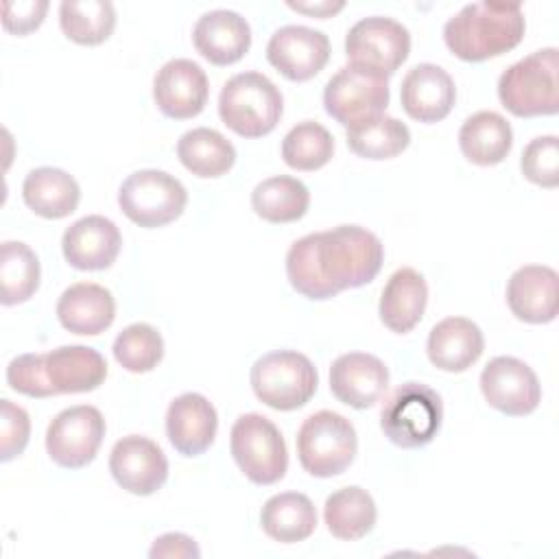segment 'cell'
Returning a JSON list of instances; mask_svg holds the SVG:
<instances>
[{
	"label": "cell",
	"instance_id": "42",
	"mask_svg": "<svg viewBox=\"0 0 559 559\" xmlns=\"http://www.w3.org/2000/svg\"><path fill=\"white\" fill-rule=\"evenodd\" d=\"M151 559H173V557H183V559H199L201 550L194 544L192 537L183 533H166L157 537L148 550Z\"/></svg>",
	"mask_w": 559,
	"mask_h": 559
},
{
	"label": "cell",
	"instance_id": "24",
	"mask_svg": "<svg viewBox=\"0 0 559 559\" xmlns=\"http://www.w3.org/2000/svg\"><path fill=\"white\" fill-rule=\"evenodd\" d=\"M485 338L480 328L465 317H445L432 325L426 343L430 362L450 373L469 369L483 354Z\"/></svg>",
	"mask_w": 559,
	"mask_h": 559
},
{
	"label": "cell",
	"instance_id": "10",
	"mask_svg": "<svg viewBox=\"0 0 559 559\" xmlns=\"http://www.w3.org/2000/svg\"><path fill=\"white\" fill-rule=\"evenodd\" d=\"M389 98L386 76L358 63L343 66L323 90L325 111L343 127L384 114Z\"/></svg>",
	"mask_w": 559,
	"mask_h": 559
},
{
	"label": "cell",
	"instance_id": "5",
	"mask_svg": "<svg viewBox=\"0 0 559 559\" xmlns=\"http://www.w3.org/2000/svg\"><path fill=\"white\" fill-rule=\"evenodd\" d=\"M443 421L441 395L424 382H404L384 400L380 428L384 437L404 450L428 445Z\"/></svg>",
	"mask_w": 559,
	"mask_h": 559
},
{
	"label": "cell",
	"instance_id": "27",
	"mask_svg": "<svg viewBox=\"0 0 559 559\" xmlns=\"http://www.w3.org/2000/svg\"><path fill=\"white\" fill-rule=\"evenodd\" d=\"M24 203L41 218H66L70 216L81 199L76 179L52 166L31 170L22 183Z\"/></svg>",
	"mask_w": 559,
	"mask_h": 559
},
{
	"label": "cell",
	"instance_id": "33",
	"mask_svg": "<svg viewBox=\"0 0 559 559\" xmlns=\"http://www.w3.org/2000/svg\"><path fill=\"white\" fill-rule=\"evenodd\" d=\"M411 144L408 127L386 114L347 127V146L365 159H391Z\"/></svg>",
	"mask_w": 559,
	"mask_h": 559
},
{
	"label": "cell",
	"instance_id": "22",
	"mask_svg": "<svg viewBox=\"0 0 559 559\" xmlns=\"http://www.w3.org/2000/svg\"><path fill=\"white\" fill-rule=\"evenodd\" d=\"M192 41L199 55L210 63L229 66L247 55L251 46V28L240 13L214 9L197 20Z\"/></svg>",
	"mask_w": 559,
	"mask_h": 559
},
{
	"label": "cell",
	"instance_id": "23",
	"mask_svg": "<svg viewBox=\"0 0 559 559\" xmlns=\"http://www.w3.org/2000/svg\"><path fill=\"white\" fill-rule=\"evenodd\" d=\"M557 271L544 264H524L507 282V304L526 323H550L559 301Z\"/></svg>",
	"mask_w": 559,
	"mask_h": 559
},
{
	"label": "cell",
	"instance_id": "4",
	"mask_svg": "<svg viewBox=\"0 0 559 559\" xmlns=\"http://www.w3.org/2000/svg\"><path fill=\"white\" fill-rule=\"evenodd\" d=\"M282 111V92L262 72L234 74L218 96V116L223 124L242 138H262L271 133L277 127Z\"/></svg>",
	"mask_w": 559,
	"mask_h": 559
},
{
	"label": "cell",
	"instance_id": "39",
	"mask_svg": "<svg viewBox=\"0 0 559 559\" xmlns=\"http://www.w3.org/2000/svg\"><path fill=\"white\" fill-rule=\"evenodd\" d=\"M31 437V419L22 406L11 400H0V461L20 456Z\"/></svg>",
	"mask_w": 559,
	"mask_h": 559
},
{
	"label": "cell",
	"instance_id": "32",
	"mask_svg": "<svg viewBox=\"0 0 559 559\" xmlns=\"http://www.w3.org/2000/svg\"><path fill=\"white\" fill-rule=\"evenodd\" d=\"M310 205V192L304 181L275 175L260 181L251 192L253 212L269 223H293L299 221Z\"/></svg>",
	"mask_w": 559,
	"mask_h": 559
},
{
	"label": "cell",
	"instance_id": "20",
	"mask_svg": "<svg viewBox=\"0 0 559 559\" xmlns=\"http://www.w3.org/2000/svg\"><path fill=\"white\" fill-rule=\"evenodd\" d=\"M216 428V408L201 393H181L168 404L166 435L179 454H203L214 443Z\"/></svg>",
	"mask_w": 559,
	"mask_h": 559
},
{
	"label": "cell",
	"instance_id": "37",
	"mask_svg": "<svg viewBox=\"0 0 559 559\" xmlns=\"http://www.w3.org/2000/svg\"><path fill=\"white\" fill-rule=\"evenodd\" d=\"M114 358L131 373L153 371L164 358V338L148 323L127 325L114 341Z\"/></svg>",
	"mask_w": 559,
	"mask_h": 559
},
{
	"label": "cell",
	"instance_id": "16",
	"mask_svg": "<svg viewBox=\"0 0 559 559\" xmlns=\"http://www.w3.org/2000/svg\"><path fill=\"white\" fill-rule=\"evenodd\" d=\"M210 83L192 59L166 61L153 79V98L157 109L173 120H188L205 109Z\"/></svg>",
	"mask_w": 559,
	"mask_h": 559
},
{
	"label": "cell",
	"instance_id": "29",
	"mask_svg": "<svg viewBox=\"0 0 559 559\" xmlns=\"http://www.w3.org/2000/svg\"><path fill=\"white\" fill-rule=\"evenodd\" d=\"M260 524L271 539L280 544H297L314 533L317 511L306 493L284 491L264 502Z\"/></svg>",
	"mask_w": 559,
	"mask_h": 559
},
{
	"label": "cell",
	"instance_id": "14",
	"mask_svg": "<svg viewBox=\"0 0 559 559\" xmlns=\"http://www.w3.org/2000/svg\"><path fill=\"white\" fill-rule=\"evenodd\" d=\"M109 472L124 491L133 496H151L168 478V459L155 441L129 435L114 443Z\"/></svg>",
	"mask_w": 559,
	"mask_h": 559
},
{
	"label": "cell",
	"instance_id": "31",
	"mask_svg": "<svg viewBox=\"0 0 559 559\" xmlns=\"http://www.w3.org/2000/svg\"><path fill=\"white\" fill-rule=\"evenodd\" d=\"M177 157L192 175L210 179L229 173L236 162V148L216 129L197 127L179 138Z\"/></svg>",
	"mask_w": 559,
	"mask_h": 559
},
{
	"label": "cell",
	"instance_id": "26",
	"mask_svg": "<svg viewBox=\"0 0 559 559\" xmlns=\"http://www.w3.org/2000/svg\"><path fill=\"white\" fill-rule=\"evenodd\" d=\"M428 304V284L421 273L411 266L397 269L380 295V321L397 334L411 332L424 317Z\"/></svg>",
	"mask_w": 559,
	"mask_h": 559
},
{
	"label": "cell",
	"instance_id": "7",
	"mask_svg": "<svg viewBox=\"0 0 559 559\" xmlns=\"http://www.w3.org/2000/svg\"><path fill=\"white\" fill-rule=\"evenodd\" d=\"M358 450V437L347 417L319 411L304 419L297 432V456L301 467L317 478L343 474Z\"/></svg>",
	"mask_w": 559,
	"mask_h": 559
},
{
	"label": "cell",
	"instance_id": "40",
	"mask_svg": "<svg viewBox=\"0 0 559 559\" xmlns=\"http://www.w3.org/2000/svg\"><path fill=\"white\" fill-rule=\"evenodd\" d=\"M7 382L13 391L28 397H50L55 395L46 382L41 354H22L15 356L7 367Z\"/></svg>",
	"mask_w": 559,
	"mask_h": 559
},
{
	"label": "cell",
	"instance_id": "21",
	"mask_svg": "<svg viewBox=\"0 0 559 559\" xmlns=\"http://www.w3.org/2000/svg\"><path fill=\"white\" fill-rule=\"evenodd\" d=\"M41 367L48 386L59 393H87L107 378L105 358L87 345H61L41 354Z\"/></svg>",
	"mask_w": 559,
	"mask_h": 559
},
{
	"label": "cell",
	"instance_id": "13",
	"mask_svg": "<svg viewBox=\"0 0 559 559\" xmlns=\"http://www.w3.org/2000/svg\"><path fill=\"white\" fill-rule=\"evenodd\" d=\"M480 391L487 404L504 415H531L542 400L535 371L515 356L491 358L480 373Z\"/></svg>",
	"mask_w": 559,
	"mask_h": 559
},
{
	"label": "cell",
	"instance_id": "17",
	"mask_svg": "<svg viewBox=\"0 0 559 559\" xmlns=\"http://www.w3.org/2000/svg\"><path fill=\"white\" fill-rule=\"evenodd\" d=\"M389 386L386 365L365 352L341 354L330 367V391L352 408H371Z\"/></svg>",
	"mask_w": 559,
	"mask_h": 559
},
{
	"label": "cell",
	"instance_id": "1",
	"mask_svg": "<svg viewBox=\"0 0 559 559\" xmlns=\"http://www.w3.org/2000/svg\"><path fill=\"white\" fill-rule=\"evenodd\" d=\"M380 238L360 225H338L295 240L286 253L290 286L314 301L369 284L382 269Z\"/></svg>",
	"mask_w": 559,
	"mask_h": 559
},
{
	"label": "cell",
	"instance_id": "2",
	"mask_svg": "<svg viewBox=\"0 0 559 559\" xmlns=\"http://www.w3.org/2000/svg\"><path fill=\"white\" fill-rule=\"evenodd\" d=\"M524 13L518 2H472L443 26V41L463 61H485L513 50L524 37Z\"/></svg>",
	"mask_w": 559,
	"mask_h": 559
},
{
	"label": "cell",
	"instance_id": "41",
	"mask_svg": "<svg viewBox=\"0 0 559 559\" xmlns=\"http://www.w3.org/2000/svg\"><path fill=\"white\" fill-rule=\"evenodd\" d=\"M48 11L46 0H17L2 4V26L15 35H28L44 22Z\"/></svg>",
	"mask_w": 559,
	"mask_h": 559
},
{
	"label": "cell",
	"instance_id": "25",
	"mask_svg": "<svg viewBox=\"0 0 559 559\" xmlns=\"http://www.w3.org/2000/svg\"><path fill=\"white\" fill-rule=\"evenodd\" d=\"M114 295L94 282L72 284L57 301V319L72 334L96 336L114 323Z\"/></svg>",
	"mask_w": 559,
	"mask_h": 559
},
{
	"label": "cell",
	"instance_id": "11",
	"mask_svg": "<svg viewBox=\"0 0 559 559\" xmlns=\"http://www.w3.org/2000/svg\"><path fill=\"white\" fill-rule=\"evenodd\" d=\"M105 437V419L96 406L63 408L48 424L46 452L66 469H79L94 461Z\"/></svg>",
	"mask_w": 559,
	"mask_h": 559
},
{
	"label": "cell",
	"instance_id": "36",
	"mask_svg": "<svg viewBox=\"0 0 559 559\" xmlns=\"http://www.w3.org/2000/svg\"><path fill=\"white\" fill-rule=\"evenodd\" d=\"M332 133L314 120H304L295 124L282 140V157L295 170H319L332 159Z\"/></svg>",
	"mask_w": 559,
	"mask_h": 559
},
{
	"label": "cell",
	"instance_id": "43",
	"mask_svg": "<svg viewBox=\"0 0 559 559\" xmlns=\"http://www.w3.org/2000/svg\"><path fill=\"white\" fill-rule=\"evenodd\" d=\"M286 4L290 9H295V11H299V13H306V15H312V17H321V20L338 13L345 7L343 0H336V2H332V0H323V2H295V0H288Z\"/></svg>",
	"mask_w": 559,
	"mask_h": 559
},
{
	"label": "cell",
	"instance_id": "34",
	"mask_svg": "<svg viewBox=\"0 0 559 559\" xmlns=\"http://www.w3.org/2000/svg\"><path fill=\"white\" fill-rule=\"evenodd\" d=\"M59 24L74 44L98 46L114 33L116 11L107 0H66L59 4Z\"/></svg>",
	"mask_w": 559,
	"mask_h": 559
},
{
	"label": "cell",
	"instance_id": "8",
	"mask_svg": "<svg viewBox=\"0 0 559 559\" xmlns=\"http://www.w3.org/2000/svg\"><path fill=\"white\" fill-rule=\"evenodd\" d=\"M229 448L240 472L255 485H273L284 478L288 452L280 428L260 413L240 415L229 435Z\"/></svg>",
	"mask_w": 559,
	"mask_h": 559
},
{
	"label": "cell",
	"instance_id": "30",
	"mask_svg": "<svg viewBox=\"0 0 559 559\" xmlns=\"http://www.w3.org/2000/svg\"><path fill=\"white\" fill-rule=\"evenodd\" d=\"M376 518L378 511L371 493L358 485L336 489L323 504V520L328 531L345 542H354L371 533Z\"/></svg>",
	"mask_w": 559,
	"mask_h": 559
},
{
	"label": "cell",
	"instance_id": "38",
	"mask_svg": "<svg viewBox=\"0 0 559 559\" xmlns=\"http://www.w3.org/2000/svg\"><path fill=\"white\" fill-rule=\"evenodd\" d=\"M522 175L542 186L557 188L559 186V142L557 135H539L531 140L520 159Z\"/></svg>",
	"mask_w": 559,
	"mask_h": 559
},
{
	"label": "cell",
	"instance_id": "9",
	"mask_svg": "<svg viewBox=\"0 0 559 559\" xmlns=\"http://www.w3.org/2000/svg\"><path fill=\"white\" fill-rule=\"evenodd\" d=\"M186 203L188 192L183 183L177 177L157 168L131 173L118 190V205L122 214L144 229H155L173 223L181 216Z\"/></svg>",
	"mask_w": 559,
	"mask_h": 559
},
{
	"label": "cell",
	"instance_id": "12",
	"mask_svg": "<svg viewBox=\"0 0 559 559\" xmlns=\"http://www.w3.org/2000/svg\"><path fill=\"white\" fill-rule=\"evenodd\" d=\"M411 52V33L393 17L371 15L358 20L345 37V55L349 63L371 68L384 76L406 61Z\"/></svg>",
	"mask_w": 559,
	"mask_h": 559
},
{
	"label": "cell",
	"instance_id": "15",
	"mask_svg": "<svg viewBox=\"0 0 559 559\" xmlns=\"http://www.w3.org/2000/svg\"><path fill=\"white\" fill-rule=\"evenodd\" d=\"M266 59L288 81H308L325 68L330 59V39L321 31L288 24L271 35Z\"/></svg>",
	"mask_w": 559,
	"mask_h": 559
},
{
	"label": "cell",
	"instance_id": "3",
	"mask_svg": "<svg viewBox=\"0 0 559 559\" xmlns=\"http://www.w3.org/2000/svg\"><path fill=\"white\" fill-rule=\"evenodd\" d=\"M559 50L542 48L509 66L498 79V98L518 118L559 111Z\"/></svg>",
	"mask_w": 559,
	"mask_h": 559
},
{
	"label": "cell",
	"instance_id": "35",
	"mask_svg": "<svg viewBox=\"0 0 559 559\" xmlns=\"http://www.w3.org/2000/svg\"><path fill=\"white\" fill-rule=\"evenodd\" d=\"M39 260L35 251L20 240H7L0 247L2 306H15L35 295L39 288Z\"/></svg>",
	"mask_w": 559,
	"mask_h": 559
},
{
	"label": "cell",
	"instance_id": "28",
	"mask_svg": "<svg viewBox=\"0 0 559 559\" xmlns=\"http://www.w3.org/2000/svg\"><path fill=\"white\" fill-rule=\"evenodd\" d=\"M459 146L472 164L496 166L513 146L511 124L498 111H476L461 124Z\"/></svg>",
	"mask_w": 559,
	"mask_h": 559
},
{
	"label": "cell",
	"instance_id": "19",
	"mask_svg": "<svg viewBox=\"0 0 559 559\" xmlns=\"http://www.w3.org/2000/svg\"><path fill=\"white\" fill-rule=\"evenodd\" d=\"M400 100L408 118L417 122H439L452 111L456 87L441 66L417 63L402 79Z\"/></svg>",
	"mask_w": 559,
	"mask_h": 559
},
{
	"label": "cell",
	"instance_id": "6",
	"mask_svg": "<svg viewBox=\"0 0 559 559\" xmlns=\"http://www.w3.org/2000/svg\"><path fill=\"white\" fill-rule=\"evenodd\" d=\"M255 397L275 411H295L312 400L319 373L308 356L293 349H277L260 356L251 367Z\"/></svg>",
	"mask_w": 559,
	"mask_h": 559
},
{
	"label": "cell",
	"instance_id": "18",
	"mask_svg": "<svg viewBox=\"0 0 559 559\" xmlns=\"http://www.w3.org/2000/svg\"><path fill=\"white\" fill-rule=\"evenodd\" d=\"M122 236L114 221L90 214L74 221L61 238V251L70 266L79 271L109 269L120 253Z\"/></svg>",
	"mask_w": 559,
	"mask_h": 559
}]
</instances>
